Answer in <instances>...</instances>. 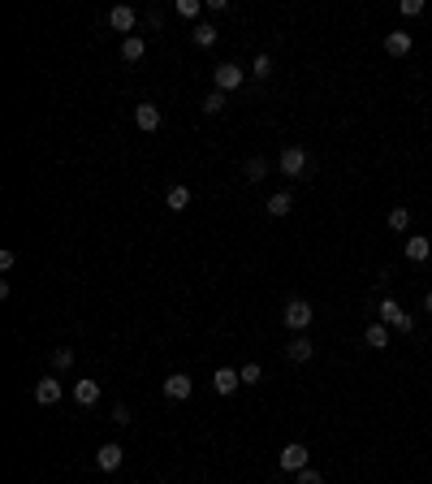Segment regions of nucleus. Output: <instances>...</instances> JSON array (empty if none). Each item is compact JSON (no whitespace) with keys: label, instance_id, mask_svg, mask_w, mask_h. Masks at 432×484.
Here are the masks:
<instances>
[{"label":"nucleus","instance_id":"1","mask_svg":"<svg viewBox=\"0 0 432 484\" xmlns=\"http://www.w3.org/2000/svg\"><path fill=\"white\" fill-rule=\"evenodd\" d=\"M243 83H247V70H243V65H234V61H220V65H212V87H216L220 95L238 91Z\"/></svg>","mask_w":432,"mask_h":484},{"label":"nucleus","instance_id":"20","mask_svg":"<svg viewBox=\"0 0 432 484\" xmlns=\"http://www.w3.org/2000/svg\"><path fill=\"white\" fill-rule=\"evenodd\" d=\"M190 39H195V43H199V48H212V43H216V39H220V30H216V26H212V22H199V26H195V30H190Z\"/></svg>","mask_w":432,"mask_h":484},{"label":"nucleus","instance_id":"11","mask_svg":"<svg viewBox=\"0 0 432 484\" xmlns=\"http://www.w3.org/2000/svg\"><path fill=\"white\" fill-rule=\"evenodd\" d=\"M428 255H432V238L411 234V238H407V260H411V264H424Z\"/></svg>","mask_w":432,"mask_h":484},{"label":"nucleus","instance_id":"26","mask_svg":"<svg viewBox=\"0 0 432 484\" xmlns=\"http://www.w3.org/2000/svg\"><path fill=\"white\" fill-rule=\"evenodd\" d=\"M251 74H255V78H268V74H273V57L260 52V57H255V65H251Z\"/></svg>","mask_w":432,"mask_h":484},{"label":"nucleus","instance_id":"31","mask_svg":"<svg viewBox=\"0 0 432 484\" xmlns=\"http://www.w3.org/2000/svg\"><path fill=\"white\" fill-rule=\"evenodd\" d=\"M13 264H18V255H13V251H0V268H5V272H9Z\"/></svg>","mask_w":432,"mask_h":484},{"label":"nucleus","instance_id":"22","mask_svg":"<svg viewBox=\"0 0 432 484\" xmlns=\"http://www.w3.org/2000/svg\"><path fill=\"white\" fill-rule=\"evenodd\" d=\"M389 230L393 234H407L411 230V208H389Z\"/></svg>","mask_w":432,"mask_h":484},{"label":"nucleus","instance_id":"30","mask_svg":"<svg viewBox=\"0 0 432 484\" xmlns=\"http://www.w3.org/2000/svg\"><path fill=\"white\" fill-rule=\"evenodd\" d=\"M113 424H130V407H125V402H117V407H113Z\"/></svg>","mask_w":432,"mask_h":484},{"label":"nucleus","instance_id":"17","mask_svg":"<svg viewBox=\"0 0 432 484\" xmlns=\"http://www.w3.org/2000/svg\"><path fill=\"white\" fill-rule=\"evenodd\" d=\"M363 342L372 346V350H385V346H389V325L372 320V325H367V333H363Z\"/></svg>","mask_w":432,"mask_h":484},{"label":"nucleus","instance_id":"8","mask_svg":"<svg viewBox=\"0 0 432 484\" xmlns=\"http://www.w3.org/2000/svg\"><path fill=\"white\" fill-rule=\"evenodd\" d=\"M190 390H195V381H190L186 372L165 376V398H169V402H186V398H190Z\"/></svg>","mask_w":432,"mask_h":484},{"label":"nucleus","instance_id":"12","mask_svg":"<svg viewBox=\"0 0 432 484\" xmlns=\"http://www.w3.org/2000/svg\"><path fill=\"white\" fill-rule=\"evenodd\" d=\"M311 354H316V346L307 342V333H298V337H294V342H290V346H285V359H290V363H307V359H311Z\"/></svg>","mask_w":432,"mask_h":484},{"label":"nucleus","instance_id":"25","mask_svg":"<svg viewBox=\"0 0 432 484\" xmlns=\"http://www.w3.org/2000/svg\"><path fill=\"white\" fill-rule=\"evenodd\" d=\"M238 376H243V385H260L264 381V367L260 363H243V372H238Z\"/></svg>","mask_w":432,"mask_h":484},{"label":"nucleus","instance_id":"14","mask_svg":"<svg viewBox=\"0 0 432 484\" xmlns=\"http://www.w3.org/2000/svg\"><path fill=\"white\" fill-rule=\"evenodd\" d=\"M411 48H415V39L407 35V30H389V35H385V52L389 57H407Z\"/></svg>","mask_w":432,"mask_h":484},{"label":"nucleus","instance_id":"19","mask_svg":"<svg viewBox=\"0 0 432 484\" xmlns=\"http://www.w3.org/2000/svg\"><path fill=\"white\" fill-rule=\"evenodd\" d=\"M290 208H294V195H290V190L268 195V216H290Z\"/></svg>","mask_w":432,"mask_h":484},{"label":"nucleus","instance_id":"7","mask_svg":"<svg viewBox=\"0 0 432 484\" xmlns=\"http://www.w3.org/2000/svg\"><path fill=\"white\" fill-rule=\"evenodd\" d=\"M121 463H125V445L108 441V445H100V450H95V467H100V472H117Z\"/></svg>","mask_w":432,"mask_h":484},{"label":"nucleus","instance_id":"13","mask_svg":"<svg viewBox=\"0 0 432 484\" xmlns=\"http://www.w3.org/2000/svg\"><path fill=\"white\" fill-rule=\"evenodd\" d=\"M238 385H243V376H238L234 367H216V372H212V390L216 394H234Z\"/></svg>","mask_w":432,"mask_h":484},{"label":"nucleus","instance_id":"32","mask_svg":"<svg viewBox=\"0 0 432 484\" xmlns=\"http://www.w3.org/2000/svg\"><path fill=\"white\" fill-rule=\"evenodd\" d=\"M424 312L432 316V290H428V294H424Z\"/></svg>","mask_w":432,"mask_h":484},{"label":"nucleus","instance_id":"28","mask_svg":"<svg viewBox=\"0 0 432 484\" xmlns=\"http://www.w3.org/2000/svg\"><path fill=\"white\" fill-rule=\"evenodd\" d=\"M398 13H402V18H420V13H424V0H402V5H398Z\"/></svg>","mask_w":432,"mask_h":484},{"label":"nucleus","instance_id":"4","mask_svg":"<svg viewBox=\"0 0 432 484\" xmlns=\"http://www.w3.org/2000/svg\"><path fill=\"white\" fill-rule=\"evenodd\" d=\"M307 454L311 450L302 445V441H290V445H281V454H277V463H281V472H307Z\"/></svg>","mask_w":432,"mask_h":484},{"label":"nucleus","instance_id":"24","mask_svg":"<svg viewBox=\"0 0 432 484\" xmlns=\"http://www.w3.org/2000/svg\"><path fill=\"white\" fill-rule=\"evenodd\" d=\"M65 367H74V350L70 346H56L52 350V372H65Z\"/></svg>","mask_w":432,"mask_h":484},{"label":"nucleus","instance_id":"29","mask_svg":"<svg viewBox=\"0 0 432 484\" xmlns=\"http://www.w3.org/2000/svg\"><path fill=\"white\" fill-rule=\"evenodd\" d=\"M294 484H325V476H320V472H311V467H307V472H298V476H294Z\"/></svg>","mask_w":432,"mask_h":484},{"label":"nucleus","instance_id":"6","mask_svg":"<svg viewBox=\"0 0 432 484\" xmlns=\"http://www.w3.org/2000/svg\"><path fill=\"white\" fill-rule=\"evenodd\" d=\"M134 22H138V13H134L130 5H113V9H108V26H113V30H121L125 39L134 35Z\"/></svg>","mask_w":432,"mask_h":484},{"label":"nucleus","instance_id":"16","mask_svg":"<svg viewBox=\"0 0 432 484\" xmlns=\"http://www.w3.org/2000/svg\"><path fill=\"white\" fill-rule=\"evenodd\" d=\"M143 52H147V43H143V35H130V39H121V61L125 65H138Z\"/></svg>","mask_w":432,"mask_h":484},{"label":"nucleus","instance_id":"10","mask_svg":"<svg viewBox=\"0 0 432 484\" xmlns=\"http://www.w3.org/2000/svg\"><path fill=\"white\" fill-rule=\"evenodd\" d=\"M35 402H39V407H56V402H61V381L56 376H43L35 385Z\"/></svg>","mask_w":432,"mask_h":484},{"label":"nucleus","instance_id":"18","mask_svg":"<svg viewBox=\"0 0 432 484\" xmlns=\"http://www.w3.org/2000/svg\"><path fill=\"white\" fill-rule=\"evenodd\" d=\"M165 208H169V212H186V208H190V186H169Z\"/></svg>","mask_w":432,"mask_h":484},{"label":"nucleus","instance_id":"5","mask_svg":"<svg viewBox=\"0 0 432 484\" xmlns=\"http://www.w3.org/2000/svg\"><path fill=\"white\" fill-rule=\"evenodd\" d=\"M307 165H311V156H307V148H298V143H290V148L281 152V173L285 177H302Z\"/></svg>","mask_w":432,"mask_h":484},{"label":"nucleus","instance_id":"27","mask_svg":"<svg viewBox=\"0 0 432 484\" xmlns=\"http://www.w3.org/2000/svg\"><path fill=\"white\" fill-rule=\"evenodd\" d=\"M203 5H207V0H178V13H182V18H199Z\"/></svg>","mask_w":432,"mask_h":484},{"label":"nucleus","instance_id":"9","mask_svg":"<svg viewBox=\"0 0 432 484\" xmlns=\"http://www.w3.org/2000/svg\"><path fill=\"white\" fill-rule=\"evenodd\" d=\"M160 121H165V112H160V104H138V108H134V125H138L143 134L160 130Z\"/></svg>","mask_w":432,"mask_h":484},{"label":"nucleus","instance_id":"2","mask_svg":"<svg viewBox=\"0 0 432 484\" xmlns=\"http://www.w3.org/2000/svg\"><path fill=\"white\" fill-rule=\"evenodd\" d=\"M281 320H285V329L307 333V325L316 320V312H311V303H307V299H290V303H285V312H281Z\"/></svg>","mask_w":432,"mask_h":484},{"label":"nucleus","instance_id":"21","mask_svg":"<svg viewBox=\"0 0 432 484\" xmlns=\"http://www.w3.org/2000/svg\"><path fill=\"white\" fill-rule=\"evenodd\" d=\"M225 104H229V95H220V91H207V95H203V100H199V108L207 112V117H216V112H220V108H225Z\"/></svg>","mask_w":432,"mask_h":484},{"label":"nucleus","instance_id":"15","mask_svg":"<svg viewBox=\"0 0 432 484\" xmlns=\"http://www.w3.org/2000/svg\"><path fill=\"white\" fill-rule=\"evenodd\" d=\"M74 402L78 407H95V402H100V381H78L74 385Z\"/></svg>","mask_w":432,"mask_h":484},{"label":"nucleus","instance_id":"3","mask_svg":"<svg viewBox=\"0 0 432 484\" xmlns=\"http://www.w3.org/2000/svg\"><path fill=\"white\" fill-rule=\"evenodd\" d=\"M376 316H380V325H389V329H398V333H411V329H415V320L402 312V303H393V299L380 303Z\"/></svg>","mask_w":432,"mask_h":484},{"label":"nucleus","instance_id":"23","mask_svg":"<svg viewBox=\"0 0 432 484\" xmlns=\"http://www.w3.org/2000/svg\"><path fill=\"white\" fill-rule=\"evenodd\" d=\"M264 173H268V160L264 156H251L247 160V182H264Z\"/></svg>","mask_w":432,"mask_h":484}]
</instances>
